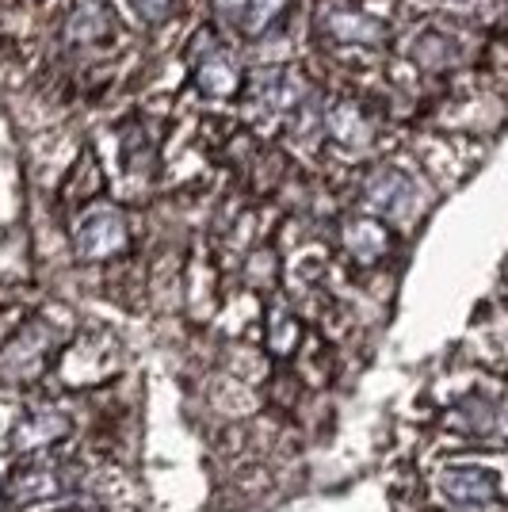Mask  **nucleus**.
<instances>
[{
	"label": "nucleus",
	"instance_id": "11",
	"mask_svg": "<svg viewBox=\"0 0 508 512\" xmlns=\"http://www.w3.org/2000/svg\"><path fill=\"white\" fill-rule=\"evenodd\" d=\"M211 8L218 12V20L241 23L245 20V12H249V0H211Z\"/></svg>",
	"mask_w": 508,
	"mask_h": 512
},
{
	"label": "nucleus",
	"instance_id": "2",
	"mask_svg": "<svg viewBox=\"0 0 508 512\" xmlns=\"http://www.w3.org/2000/svg\"><path fill=\"white\" fill-rule=\"evenodd\" d=\"M318 39L329 46H382L390 43V23L363 12L356 4H333L325 0L318 8Z\"/></svg>",
	"mask_w": 508,
	"mask_h": 512
},
{
	"label": "nucleus",
	"instance_id": "6",
	"mask_svg": "<svg viewBox=\"0 0 508 512\" xmlns=\"http://www.w3.org/2000/svg\"><path fill=\"white\" fill-rule=\"evenodd\" d=\"M447 425L455 428L459 436H470V440H497V432L508 425L505 406L486 394V390H470L463 394L455 406L447 409Z\"/></svg>",
	"mask_w": 508,
	"mask_h": 512
},
{
	"label": "nucleus",
	"instance_id": "8",
	"mask_svg": "<svg viewBox=\"0 0 508 512\" xmlns=\"http://www.w3.org/2000/svg\"><path fill=\"white\" fill-rule=\"evenodd\" d=\"M69 432V417L58 409H31L23 413L16 432H12V448L16 451H43L50 444H58Z\"/></svg>",
	"mask_w": 508,
	"mask_h": 512
},
{
	"label": "nucleus",
	"instance_id": "5",
	"mask_svg": "<svg viewBox=\"0 0 508 512\" xmlns=\"http://www.w3.org/2000/svg\"><path fill=\"white\" fill-rule=\"evenodd\" d=\"M436 490L444 493L451 505H497L501 478L478 463H447L436 474Z\"/></svg>",
	"mask_w": 508,
	"mask_h": 512
},
{
	"label": "nucleus",
	"instance_id": "9",
	"mask_svg": "<svg viewBox=\"0 0 508 512\" xmlns=\"http://www.w3.org/2000/svg\"><path fill=\"white\" fill-rule=\"evenodd\" d=\"M298 337H302V329H298V321L291 318V310H287V306H276L272 325H268V341H272V348H276V352H291Z\"/></svg>",
	"mask_w": 508,
	"mask_h": 512
},
{
	"label": "nucleus",
	"instance_id": "7",
	"mask_svg": "<svg viewBox=\"0 0 508 512\" xmlns=\"http://www.w3.org/2000/svg\"><path fill=\"white\" fill-rule=\"evenodd\" d=\"M340 245H344V253L352 256L356 264L363 268H375L382 264L386 256H390V245H394V234H390V226L379 222V218H348L344 222V230H340Z\"/></svg>",
	"mask_w": 508,
	"mask_h": 512
},
{
	"label": "nucleus",
	"instance_id": "3",
	"mask_svg": "<svg viewBox=\"0 0 508 512\" xmlns=\"http://www.w3.org/2000/svg\"><path fill=\"white\" fill-rule=\"evenodd\" d=\"M127 245V218L115 207H92L73 230V249L81 260H111V256L127 253Z\"/></svg>",
	"mask_w": 508,
	"mask_h": 512
},
{
	"label": "nucleus",
	"instance_id": "1",
	"mask_svg": "<svg viewBox=\"0 0 508 512\" xmlns=\"http://www.w3.org/2000/svg\"><path fill=\"white\" fill-rule=\"evenodd\" d=\"M424 180L413 176L402 165H382V169H371L367 180H363V195L371 203V211L379 214V222H405V214H421L424 199H421Z\"/></svg>",
	"mask_w": 508,
	"mask_h": 512
},
{
	"label": "nucleus",
	"instance_id": "10",
	"mask_svg": "<svg viewBox=\"0 0 508 512\" xmlns=\"http://www.w3.org/2000/svg\"><path fill=\"white\" fill-rule=\"evenodd\" d=\"M130 4H134V12L149 23H161V20H169V16H176V0H130Z\"/></svg>",
	"mask_w": 508,
	"mask_h": 512
},
{
	"label": "nucleus",
	"instance_id": "4",
	"mask_svg": "<svg viewBox=\"0 0 508 512\" xmlns=\"http://www.w3.org/2000/svg\"><path fill=\"white\" fill-rule=\"evenodd\" d=\"M466 58H470V46L463 43V35L436 27V23L421 27L409 46V62L421 77H447V73L463 69Z\"/></svg>",
	"mask_w": 508,
	"mask_h": 512
}]
</instances>
